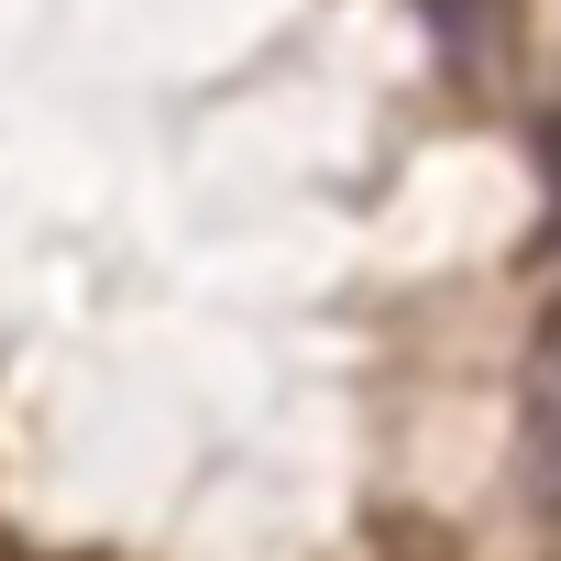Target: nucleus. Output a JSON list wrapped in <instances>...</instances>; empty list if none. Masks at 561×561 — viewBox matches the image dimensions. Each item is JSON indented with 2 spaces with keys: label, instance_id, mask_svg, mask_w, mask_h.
Masks as SVG:
<instances>
[{
  "label": "nucleus",
  "instance_id": "obj_1",
  "mask_svg": "<svg viewBox=\"0 0 561 561\" xmlns=\"http://www.w3.org/2000/svg\"><path fill=\"white\" fill-rule=\"evenodd\" d=\"M517 484H528V506H539V517H561V375H539V397H528Z\"/></svg>",
  "mask_w": 561,
  "mask_h": 561
}]
</instances>
